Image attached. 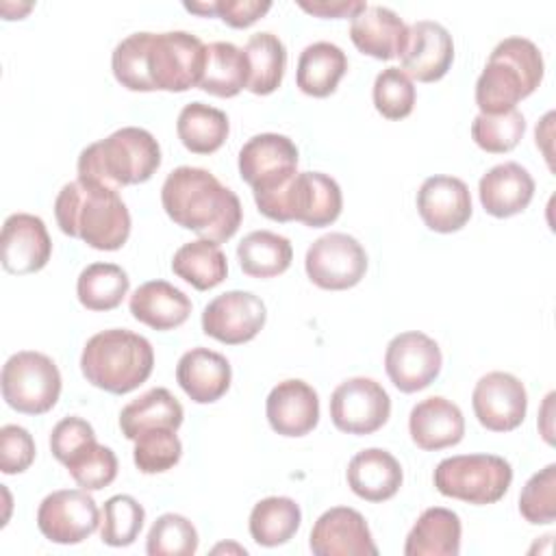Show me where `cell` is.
<instances>
[{
	"instance_id": "5",
	"label": "cell",
	"mask_w": 556,
	"mask_h": 556,
	"mask_svg": "<svg viewBox=\"0 0 556 556\" xmlns=\"http://www.w3.org/2000/svg\"><path fill=\"white\" fill-rule=\"evenodd\" d=\"M152 369V343L126 328L96 332L80 354V371L87 382L113 395L135 391L150 378Z\"/></svg>"
},
{
	"instance_id": "16",
	"label": "cell",
	"mask_w": 556,
	"mask_h": 556,
	"mask_svg": "<svg viewBox=\"0 0 556 556\" xmlns=\"http://www.w3.org/2000/svg\"><path fill=\"white\" fill-rule=\"evenodd\" d=\"M471 406L480 426L491 432H510L526 419L528 393L517 376L489 371L476 382Z\"/></svg>"
},
{
	"instance_id": "20",
	"label": "cell",
	"mask_w": 556,
	"mask_h": 556,
	"mask_svg": "<svg viewBox=\"0 0 556 556\" xmlns=\"http://www.w3.org/2000/svg\"><path fill=\"white\" fill-rule=\"evenodd\" d=\"M417 211L421 222L434 232H456L471 217V195L456 176H430L417 191Z\"/></svg>"
},
{
	"instance_id": "25",
	"label": "cell",
	"mask_w": 556,
	"mask_h": 556,
	"mask_svg": "<svg viewBox=\"0 0 556 556\" xmlns=\"http://www.w3.org/2000/svg\"><path fill=\"white\" fill-rule=\"evenodd\" d=\"M176 380L195 404H211L228 391L232 369L228 358L219 352L208 348H191L176 365Z\"/></svg>"
},
{
	"instance_id": "4",
	"label": "cell",
	"mask_w": 556,
	"mask_h": 556,
	"mask_svg": "<svg viewBox=\"0 0 556 556\" xmlns=\"http://www.w3.org/2000/svg\"><path fill=\"white\" fill-rule=\"evenodd\" d=\"M161 165V146L154 135L139 126H124L109 137L89 143L78 154V178L119 191L154 176Z\"/></svg>"
},
{
	"instance_id": "42",
	"label": "cell",
	"mask_w": 556,
	"mask_h": 556,
	"mask_svg": "<svg viewBox=\"0 0 556 556\" xmlns=\"http://www.w3.org/2000/svg\"><path fill=\"white\" fill-rule=\"evenodd\" d=\"M182 456V443L176 430H148L135 439L132 460L141 473H163Z\"/></svg>"
},
{
	"instance_id": "13",
	"label": "cell",
	"mask_w": 556,
	"mask_h": 556,
	"mask_svg": "<svg viewBox=\"0 0 556 556\" xmlns=\"http://www.w3.org/2000/svg\"><path fill=\"white\" fill-rule=\"evenodd\" d=\"M239 174L252 193L274 191L298 174V148L287 135H254L239 150Z\"/></svg>"
},
{
	"instance_id": "41",
	"label": "cell",
	"mask_w": 556,
	"mask_h": 556,
	"mask_svg": "<svg viewBox=\"0 0 556 556\" xmlns=\"http://www.w3.org/2000/svg\"><path fill=\"white\" fill-rule=\"evenodd\" d=\"M198 549V530L195 526L176 513L161 515L148 536L146 552L150 556H191Z\"/></svg>"
},
{
	"instance_id": "33",
	"label": "cell",
	"mask_w": 556,
	"mask_h": 556,
	"mask_svg": "<svg viewBox=\"0 0 556 556\" xmlns=\"http://www.w3.org/2000/svg\"><path fill=\"white\" fill-rule=\"evenodd\" d=\"M172 271L198 291H208L226 280L228 263L219 243L195 239L174 252Z\"/></svg>"
},
{
	"instance_id": "48",
	"label": "cell",
	"mask_w": 556,
	"mask_h": 556,
	"mask_svg": "<svg viewBox=\"0 0 556 556\" xmlns=\"http://www.w3.org/2000/svg\"><path fill=\"white\" fill-rule=\"evenodd\" d=\"M302 11L317 15V17H330V20H339V17H354L356 13H361L367 2L361 0H300L298 2Z\"/></svg>"
},
{
	"instance_id": "26",
	"label": "cell",
	"mask_w": 556,
	"mask_h": 556,
	"mask_svg": "<svg viewBox=\"0 0 556 556\" xmlns=\"http://www.w3.org/2000/svg\"><path fill=\"white\" fill-rule=\"evenodd\" d=\"M348 486L365 502L391 500L404 480L397 458L380 447H367L348 463Z\"/></svg>"
},
{
	"instance_id": "44",
	"label": "cell",
	"mask_w": 556,
	"mask_h": 556,
	"mask_svg": "<svg viewBox=\"0 0 556 556\" xmlns=\"http://www.w3.org/2000/svg\"><path fill=\"white\" fill-rule=\"evenodd\" d=\"M519 513L528 523H554L556 519V465L532 473L519 495Z\"/></svg>"
},
{
	"instance_id": "2",
	"label": "cell",
	"mask_w": 556,
	"mask_h": 556,
	"mask_svg": "<svg viewBox=\"0 0 556 556\" xmlns=\"http://www.w3.org/2000/svg\"><path fill=\"white\" fill-rule=\"evenodd\" d=\"M161 204L174 224L215 243L235 237L243 219L237 193L208 169L191 165H180L167 174L161 187Z\"/></svg>"
},
{
	"instance_id": "27",
	"label": "cell",
	"mask_w": 556,
	"mask_h": 556,
	"mask_svg": "<svg viewBox=\"0 0 556 556\" xmlns=\"http://www.w3.org/2000/svg\"><path fill=\"white\" fill-rule=\"evenodd\" d=\"M128 308L152 330H174L189 319L191 300L167 280H148L132 291Z\"/></svg>"
},
{
	"instance_id": "34",
	"label": "cell",
	"mask_w": 556,
	"mask_h": 556,
	"mask_svg": "<svg viewBox=\"0 0 556 556\" xmlns=\"http://www.w3.org/2000/svg\"><path fill=\"white\" fill-rule=\"evenodd\" d=\"M237 258L245 276L274 278L289 269L293 261L291 241L271 230H254L237 245Z\"/></svg>"
},
{
	"instance_id": "21",
	"label": "cell",
	"mask_w": 556,
	"mask_h": 556,
	"mask_svg": "<svg viewBox=\"0 0 556 556\" xmlns=\"http://www.w3.org/2000/svg\"><path fill=\"white\" fill-rule=\"evenodd\" d=\"M265 415L276 434L304 437L319 421L317 391L298 378L282 380L269 391Z\"/></svg>"
},
{
	"instance_id": "38",
	"label": "cell",
	"mask_w": 556,
	"mask_h": 556,
	"mask_svg": "<svg viewBox=\"0 0 556 556\" xmlns=\"http://www.w3.org/2000/svg\"><path fill=\"white\" fill-rule=\"evenodd\" d=\"M146 510L132 495H113L100 510V536L111 547L135 543L143 528Z\"/></svg>"
},
{
	"instance_id": "6",
	"label": "cell",
	"mask_w": 556,
	"mask_h": 556,
	"mask_svg": "<svg viewBox=\"0 0 556 556\" xmlns=\"http://www.w3.org/2000/svg\"><path fill=\"white\" fill-rule=\"evenodd\" d=\"M545 63L534 41L526 37L502 39L476 80V104L480 113L495 115L515 109L543 80Z\"/></svg>"
},
{
	"instance_id": "12",
	"label": "cell",
	"mask_w": 556,
	"mask_h": 556,
	"mask_svg": "<svg viewBox=\"0 0 556 556\" xmlns=\"http://www.w3.org/2000/svg\"><path fill=\"white\" fill-rule=\"evenodd\" d=\"M98 526V504L85 489L52 491L37 508V528L52 543L76 545L91 536Z\"/></svg>"
},
{
	"instance_id": "30",
	"label": "cell",
	"mask_w": 556,
	"mask_h": 556,
	"mask_svg": "<svg viewBox=\"0 0 556 556\" xmlns=\"http://www.w3.org/2000/svg\"><path fill=\"white\" fill-rule=\"evenodd\" d=\"M182 417V404L165 387H154L122 408L119 430L126 439L135 441L148 430H178Z\"/></svg>"
},
{
	"instance_id": "46",
	"label": "cell",
	"mask_w": 556,
	"mask_h": 556,
	"mask_svg": "<svg viewBox=\"0 0 556 556\" xmlns=\"http://www.w3.org/2000/svg\"><path fill=\"white\" fill-rule=\"evenodd\" d=\"M96 432L89 421L80 417H63L50 432V450L52 456L65 465L72 454H76L85 443L93 441Z\"/></svg>"
},
{
	"instance_id": "24",
	"label": "cell",
	"mask_w": 556,
	"mask_h": 556,
	"mask_svg": "<svg viewBox=\"0 0 556 556\" xmlns=\"http://www.w3.org/2000/svg\"><path fill=\"white\" fill-rule=\"evenodd\" d=\"M482 208L493 217H513L528 208L534 195V180L526 167L515 161L491 167L478 182Z\"/></svg>"
},
{
	"instance_id": "7",
	"label": "cell",
	"mask_w": 556,
	"mask_h": 556,
	"mask_svg": "<svg viewBox=\"0 0 556 556\" xmlns=\"http://www.w3.org/2000/svg\"><path fill=\"white\" fill-rule=\"evenodd\" d=\"M254 202L274 222H302L308 228L330 226L343 208L339 182L324 172H298L278 189L254 193Z\"/></svg>"
},
{
	"instance_id": "23",
	"label": "cell",
	"mask_w": 556,
	"mask_h": 556,
	"mask_svg": "<svg viewBox=\"0 0 556 556\" xmlns=\"http://www.w3.org/2000/svg\"><path fill=\"white\" fill-rule=\"evenodd\" d=\"M408 432L419 450H445L463 441L465 417L452 400L432 395L413 406L408 415Z\"/></svg>"
},
{
	"instance_id": "11",
	"label": "cell",
	"mask_w": 556,
	"mask_h": 556,
	"mask_svg": "<svg viewBox=\"0 0 556 556\" xmlns=\"http://www.w3.org/2000/svg\"><path fill=\"white\" fill-rule=\"evenodd\" d=\"M391 415V397L374 378L343 380L330 395V419L348 434H374Z\"/></svg>"
},
{
	"instance_id": "9",
	"label": "cell",
	"mask_w": 556,
	"mask_h": 556,
	"mask_svg": "<svg viewBox=\"0 0 556 556\" xmlns=\"http://www.w3.org/2000/svg\"><path fill=\"white\" fill-rule=\"evenodd\" d=\"M2 397L24 415L48 413L61 395V374L54 361L35 350H22L7 358L2 367Z\"/></svg>"
},
{
	"instance_id": "31",
	"label": "cell",
	"mask_w": 556,
	"mask_h": 556,
	"mask_svg": "<svg viewBox=\"0 0 556 556\" xmlns=\"http://www.w3.org/2000/svg\"><path fill=\"white\" fill-rule=\"evenodd\" d=\"M248 85V59L241 48L230 41H213L206 46L204 70L198 87L217 98H232Z\"/></svg>"
},
{
	"instance_id": "22",
	"label": "cell",
	"mask_w": 556,
	"mask_h": 556,
	"mask_svg": "<svg viewBox=\"0 0 556 556\" xmlns=\"http://www.w3.org/2000/svg\"><path fill=\"white\" fill-rule=\"evenodd\" d=\"M350 39L363 54L391 61L402 54L408 39V26L393 9L367 4L352 17Z\"/></svg>"
},
{
	"instance_id": "45",
	"label": "cell",
	"mask_w": 556,
	"mask_h": 556,
	"mask_svg": "<svg viewBox=\"0 0 556 556\" xmlns=\"http://www.w3.org/2000/svg\"><path fill=\"white\" fill-rule=\"evenodd\" d=\"M35 441L22 426L7 424L0 428V469L7 476L26 471L35 460Z\"/></svg>"
},
{
	"instance_id": "17",
	"label": "cell",
	"mask_w": 556,
	"mask_h": 556,
	"mask_svg": "<svg viewBox=\"0 0 556 556\" xmlns=\"http://www.w3.org/2000/svg\"><path fill=\"white\" fill-rule=\"evenodd\" d=\"M52 254V241L41 217L13 213L4 219L0 235V261L4 271L26 276L43 269Z\"/></svg>"
},
{
	"instance_id": "43",
	"label": "cell",
	"mask_w": 556,
	"mask_h": 556,
	"mask_svg": "<svg viewBox=\"0 0 556 556\" xmlns=\"http://www.w3.org/2000/svg\"><path fill=\"white\" fill-rule=\"evenodd\" d=\"M374 106L387 119H404L415 106V85L400 67L382 70L374 80Z\"/></svg>"
},
{
	"instance_id": "32",
	"label": "cell",
	"mask_w": 556,
	"mask_h": 556,
	"mask_svg": "<svg viewBox=\"0 0 556 556\" xmlns=\"http://www.w3.org/2000/svg\"><path fill=\"white\" fill-rule=\"evenodd\" d=\"M176 132L189 152L213 154L224 146L230 124L224 111L204 102H189L178 113Z\"/></svg>"
},
{
	"instance_id": "18",
	"label": "cell",
	"mask_w": 556,
	"mask_h": 556,
	"mask_svg": "<svg viewBox=\"0 0 556 556\" xmlns=\"http://www.w3.org/2000/svg\"><path fill=\"white\" fill-rule=\"evenodd\" d=\"M308 547L315 556H376L378 547L365 517L350 506H334L319 515Z\"/></svg>"
},
{
	"instance_id": "15",
	"label": "cell",
	"mask_w": 556,
	"mask_h": 556,
	"mask_svg": "<svg viewBox=\"0 0 556 556\" xmlns=\"http://www.w3.org/2000/svg\"><path fill=\"white\" fill-rule=\"evenodd\" d=\"M267 308L252 291H226L202 311V330L226 345L252 341L265 326Z\"/></svg>"
},
{
	"instance_id": "35",
	"label": "cell",
	"mask_w": 556,
	"mask_h": 556,
	"mask_svg": "<svg viewBox=\"0 0 556 556\" xmlns=\"http://www.w3.org/2000/svg\"><path fill=\"white\" fill-rule=\"evenodd\" d=\"M248 59V85L245 89L256 96L274 93L285 76L287 50L278 35L274 33H254L250 35L245 48Z\"/></svg>"
},
{
	"instance_id": "1",
	"label": "cell",
	"mask_w": 556,
	"mask_h": 556,
	"mask_svg": "<svg viewBox=\"0 0 556 556\" xmlns=\"http://www.w3.org/2000/svg\"><path fill=\"white\" fill-rule=\"evenodd\" d=\"M206 46L187 30L132 33L113 54L115 80L128 91H187L198 87Z\"/></svg>"
},
{
	"instance_id": "29",
	"label": "cell",
	"mask_w": 556,
	"mask_h": 556,
	"mask_svg": "<svg viewBox=\"0 0 556 556\" xmlns=\"http://www.w3.org/2000/svg\"><path fill=\"white\" fill-rule=\"evenodd\" d=\"M348 72L345 52L330 41L308 43L298 59L295 85L302 93L313 98H326L334 93L339 80Z\"/></svg>"
},
{
	"instance_id": "36",
	"label": "cell",
	"mask_w": 556,
	"mask_h": 556,
	"mask_svg": "<svg viewBox=\"0 0 556 556\" xmlns=\"http://www.w3.org/2000/svg\"><path fill=\"white\" fill-rule=\"evenodd\" d=\"M302 510L295 500L271 495L254 504L250 513V536L263 547H278L287 543L300 528Z\"/></svg>"
},
{
	"instance_id": "10",
	"label": "cell",
	"mask_w": 556,
	"mask_h": 556,
	"mask_svg": "<svg viewBox=\"0 0 556 556\" xmlns=\"http://www.w3.org/2000/svg\"><path fill=\"white\" fill-rule=\"evenodd\" d=\"M304 269L319 289H352L367 271V252L352 235L328 232L308 245Z\"/></svg>"
},
{
	"instance_id": "14",
	"label": "cell",
	"mask_w": 556,
	"mask_h": 556,
	"mask_svg": "<svg viewBox=\"0 0 556 556\" xmlns=\"http://www.w3.org/2000/svg\"><path fill=\"white\" fill-rule=\"evenodd\" d=\"M441 365L443 356L437 341L419 330L395 334L384 352L387 376L402 393L426 389L437 380Z\"/></svg>"
},
{
	"instance_id": "3",
	"label": "cell",
	"mask_w": 556,
	"mask_h": 556,
	"mask_svg": "<svg viewBox=\"0 0 556 556\" xmlns=\"http://www.w3.org/2000/svg\"><path fill=\"white\" fill-rule=\"evenodd\" d=\"M54 217L63 235L102 252L119 250L130 235V213L119 193L83 178L61 187Z\"/></svg>"
},
{
	"instance_id": "39",
	"label": "cell",
	"mask_w": 556,
	"mask_h": 556,
	"mask_svg": "<svg viewBox=\"0 0 556 556\" xmlns=\"http://www.w3.org/2000/svg\"><path fill=\"white\" fill-rule=\"evenodd\" d=\"M526 132V117L521 111L510 109L504 113H478L471 122V139L478 148L491 154H504L517 148Z\"/></svg>"
},
{
	"instance_id": "37",
	"label": "cell",
	"mask_w": 556,
	"mask_h": 556,
	"mask_svg": "<svg viewBox=\"0 0 556 556\" xmlns=\"http://www.w3.org/2000/svg\"><path fill=\"white\" fill-rule=\"evenodd\" d=\"M130 287L128 274L115 263H91L76 280L78 302L87 311H113L122 304Z\"/></svg>"
},
{
	"instance_id": "8",
	"label": "cell",
	"mask_w": 556,
	"mask_h": 556,
	"mask_svg": "<svg viewBox=\"0 0 556 556\" xmlns=\"http://www.w3.org/2000/svg\"><path fill=\"white\" fill-rule=\"evenodd\" d=\"M432 482L445 497L486 506L506 495L513 482V467L495 454H458L437 465Z\"/></svg>"
},
{
	"instance_id": "40",
	"label": "cell",
	"mask_w": 556,
	"mask_h": 556,
	"mask_svg": "<svg viewBox=\"0 0 556 556\" xmlns=\"http://www.w3.org/2000/svg\"><path fill=\"white\" fill-rule=\"evenodd\" d=\"M72 480L85 491H100L117 478V456L96 439L85 443L65 463Z\"/></svg>"
},
{
	"instance_id": "47",
	"label": "cell",
	"mask_w": 556,
	"mask_h": 556,
	"mask_svg": "<svg viewBox=\"0 0 556 556\" xmlns=\"http://www.w3.org/2000/svg\"><path fill=\"white\" fill-rule=\"evenodd\" d=\"M271 9L269 0H213V15L232 28H248Z\"/></svg>"
},
{
	"instance_id": "28",
	"label": "cell",
	"mask_w": 556,
	"mask_h": 556,
	"mask_svg": "<svg viewBox=\"0 0 556 556\" xmlns=\"http://www.w3.org/2000/svg\"><path fill=\"white\" fill-rule=\"evenodd\" d=\"M460 517L443 506L426 508L410 528L406 556H456L460 552Z\"/></svg>"
},
{
	"instance_id": "19",
	"label": "cell",
	"mask_w": 556,
	"mask_h": 556,
	"mask_svg": "<svg viewBox=\"0 0 556 556\" xmlns=\"http://www.w3.org/2000/svg\"><path fill=\"white\" fill-rule=\"evenodd\" d=\"M402 72L419 83L441 80L454 61L450 30L432 20H417L408 26V39L400 54Z\"/></svg>"
}]
</instances>
